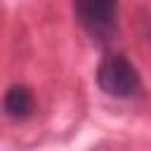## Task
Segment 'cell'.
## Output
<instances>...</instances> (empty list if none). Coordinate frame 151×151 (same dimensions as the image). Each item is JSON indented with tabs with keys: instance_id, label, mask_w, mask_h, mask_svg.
I'll list each match as a JSON object with an SVG mask.
<instances>
[{
	"instance_id": "obj_1",
	"label": "cell",
	"mask_w": 151,
	"mask_h": 151,
	"mask_svg": "<svg viewBox=\"0 0 151 151\" xmlns=\"http://www.w3.org/2000/svg\"><path fill=\"white\" fill-rule=\"evenodd\" d=\"M73 7L80 26L97 45H106L116 38L118 0H73Z\"/></svg>"
},
{
	"instance_id": "obj_2",
	"label": "cell",
	"mask_w": 151,
	"mask_h": 151,
	"mask_svg": "<svg viewBox=\"0 0 151 151\" xmlns=\"http://www.w3.org/2000/svg\"><path fill=\"white\" fill-rule=\"evenodd\" d=\"M97 85L109 97H116V99H130V97H137L142 92L139 73L123 54H111L99 64Z\"/></svg>"
},
{
	"instance_id": "obj_3",
	"label": "cell",
	"mask_w": 151,
	"mask_h": 151,
	"mask_svg": "<svg viewBox=\"0 0 151 151\" xmlns=\"http://www.w3.org/2000/svg\"><path fill=\"white\" fill-rule=\"evenodd\" d=\"M2 109L9 118H26L33 113V92L26 87V85H12L7 92H5V99H2Z\"/></svg>"
}]
</instances>
